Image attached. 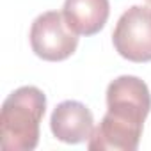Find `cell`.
I'll return each mask as SVG.
<instances>
[{"label": "cell", "mask_w": 151, "mask_h": 151, "mask_svg": "<svg viewBox=\"0 0 151 151\" xmlns=\"http://www.w3.org/2000/svg\"><path fill=\"white\" fill-rule=\"evenodd\" d=\"M151 110V94L144 80L123 75L107 87V114L94 128L87 147L91 151H135L144 121Z\"/></svg>", "instance_id": "1"}, {"label": "cell", "mask_w": 151, "mask_h": 151, "mask_svg": "<svg viewBox=\"0 0 151 151\" xmlns=\"http://www.w3.org/2000/svg\"><path fill=\"white\" fill-rule=\"evenodd\" d=\"M46 112V96L34 86L13 91L0 112V146L4 151H30L39 142V124Z\"/></svg>", "instance_id": "2"}, {"label": "cell", "mask_w": 151, "mask_h": 151, "mask_svg": "<svg viewBox=\"0 0 151 151\" xmlns=\"http://www.w3.org/2000/svg\"><path fill=\"white\" fill-rule=\"evenodd\" d=\"M30 46L39 59L59 62L75 53L78 46V34L69 29L62 13L48 11L32 22Z\"/></svg>", "instance_id": "3"}, {"label": "cell", "mask_w": 151, "mask_h": 151, "mask_svg": "<svg viewBox=\"0 0 151 151\" xmlns=\"http://www.w3.org/2000/svg\"><path fill=\"white\" fill-rule=\"evenodd\" d=\"M116 52L132 62L151 60V7L132 6L116 23L112 32Z\"/></svg>", "instance_id": "4"}, {"label": "cell", "mask_w": 151, "mask_h": 151, "mask_svg": "<svg viewBox=\"0 0 151 151\" xmlns=\"http://www.w3.org/2000/svg\"><path fill=\"white\" fill-rule=\"evenodd\" d=\"M50 130L55 139L66 144H80L94 132L93 112L80 101L66 100L59 103L50 117Z\"/></svg>", "instance_id": "5"}, {"label": "cell", "mask_w": 151, "mask_h": 151, "mask_svg": "<svg viewBox=\"0 0 151 151\" xmlns=\"http://www.w3.org/2000/svg\"><path fill=\"white\" fill-rule=\"evenodd\" d=\"M62 14L78 36H94L105 27L110 4L109 0H64Z\"/></svg>", "instance_id": "6"}, {"label": "cell", "mask_w": 151, "mask_h": 151, "mask_svg": "<svg viewBox=\"0 0 151 151\" xmlns=\"http://www.w3.org/2000/svg\"><path fill=\"white\" fill-rule=\"evenodd\" d=\"M146 2H149V4H151V0H146Z\"/></svg>", "instance_id": "7"}]
</instances>
